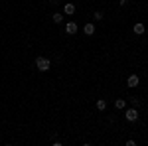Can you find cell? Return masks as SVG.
Listing matches in <instances>:
<instances>
[{
    "label": "cell",
    "mask_w": 148,
    "mask_h": 146,
    "mask_svg": "<svg viewBox=\"0 0 148 146\" xmlns=\"http://www.w3.org/2000/svg\"><path fill=\"white\" fill-rule=\"evenodd\" d=\"M34 63H36V69H38V71H42V73L49 71V67H51V61H49L46 56H38Z\"/></svg>",
    "instance_id": "cell-1"
},
{
    "label": "cell",
    "mask_w": 148,
    "mask_h": 146,
    "mask_svg": "<svg viewBox=\"0 0 148 146\" xmlns=\"http://www.w3.org/2000/svg\"><path fill=\"white\" fill-rule=\"evenodd\" d=\"M125 119H126V123H136V121H138V111H136V107H132V109H126Z\"/></svg>",
    "instance_id": "cell-2"
},
{
    "label": "cell",
    "mask_w": 148,
    "mask_h": 146,
    "mask_svg": "<svg viewBox=\"0 0 148 146\" xmlns=\"http://www.w3.org/2000/svg\"><path fill=\"white\" fill-rule=\"evenodd\" d=\"M138 85H140V77H138L136 73L128 75V79H126V87H130V89H136Z\"/></svg>",
    "instance_id": "cell-3"
},
{
    "label": "cell",
    "mask_w": 148,
    "mask_h": 146,
    "mask_svg": "<svg viewBox=\"0 0 148 146\" xmlns=\"http://www.w3.org/2000/svg\"><path fill=\"white\" fill-rule=\"evenodd\" d=\"M77 30H79V24H77V22H67V24H65V34H67V36H75V34H77Z\"/></svg>",
    "instance_id": "cell-4"
},
{
    "label": "cell",
    "mask_w": 148,
    "mask_h": 146,
    "mask_svg": "<svg viewBox=\"0 0 148 146\" xmlns=\"http://www.w3.org/2000/svg\"><path fill=\"white\" fill-rule=\"evenodd\" d=\"M132 32L136 36H142L144 32H146V26H144V22H136L134 26H132Z\"/></svg>",
    "instance_id": "cell-5"
},
{
    "label": "cell",
    "mask_w": 148,
    "mask_h": 146,
    "mask_svg": "<svg viewBox=\"0 0 148 146\" xmlns=\"http://www.w3.org/2000/svg\"><path fill=\"white\" fill-rule=\"evenodd\" d=\"M83 34H85V36H93V34H95V24L87 22L85 26H83Z\"/></svg>",
    "instance_id": "cell-6"
},
{
    "label": "cell",
    "mask_w": 148,
    "mask_h": 146,
    "mask_svg": "<svg viewBox=\"0 0 148 146\" xmlns=\"http://www.w3.org/2000/svg\"><path fill=\"white\" fill-rule=\"evenodd\" d=\"M75 10H77V8H75V4H71V2H67V4L63 6V14H67V16H73Z\"/></svg>",
    "instance_id": "cell-7"
},
{
    "label": "cell",
    "mask_w": 148,
    "mask_h": 146,
    "mask_svg": "<svg viewBox=\"0 0 148 146\" xmlns=\"http://www.w3.org/2000/svg\"><path fill=\"white\" fill-rule=\"evenodd\" d=\"M95 107H97V111H105V109H107V101H105V99H97V101H95Z\"/></svg>",
    "instance_id": "cell-8"
},
{
    "label": "cell",
    "mask_w": 148,
    "mask_h": 146,
    "mask_svg": "<svg viewBox=\"0 0 148 146\" xmlns=\"http://www.w3.org/2000/svg\"><path fill=\"white\" fill-rule=\"evenodd\" d=\"M51 20L56 24H61L63 22V14H61V12H53V14H51Z\"/></svg>",
    "instance_id": "cell-9"
},
{
    "label": "cell",
    "mask_w": 148,
    "mask_h": 146,
    "mask_svg": "<svg viewBox=\"0 0 148 146\" xmlns=\"http://www.w3.org/2000/svg\"><path fill=\"white\" fill-rule=\"evenodd\" d=\"M125 107H126V101H125V99H116V101H114V109H119V111H123Z\"/></svg>",
    "instance_id": "cell-10"
},
{
    "label": "cell",
    "mask_w": 148,
    "mask_h": 146,
    "mask_svg": "<svg viewBox=\"0 0 148 146\" xmlns=\"http://www.w3.org/2000/svg\"><path fill=\"white\" fill-rule=\"evenodd\" d=\"M128 101L132 103V105H134V107H140V105H142V101H140V99H138V97H130V99H128Z\"/></svg>",
    "instance_id": "cell-11"
},
{
    "label": "cell",
    "mask_w": 148,
    "mask_h": 146,
    "mask_svg": "<svg viewBox=\"0 0 148 146\" xmlns=\"http://www.w3.org/2000/svg\"><path fill=\"white\" fill-rule=\"evenodd\" d=\"M93 18H95L97 22H101V20H103V12H101V10H95V14H93Z\"/></svg>",
    "instance_id": "cell-12"
},
{
    "label": "cell",
    "mask_w": 148,
    "mask_h": 146,
    "mask_svg": "<svg viewBox=\"0 0 148 146\" xmlns=\"http://www.w3.org/2000/svg\"><path fill=\"white\" fill-rule=\"evenodd\" d=\"M126 146H136V140H132V138H130V140H126Z\"/></svg>",
    "instance_id": "cell-13"
},
{
    "label": "cell",
    "mask_w": 148,
    "mask_h": 146,
    "mask_svg": "<svg viewBox=\"0 0 148 146\" xmlns=\"http://www.w3.org/2000/svg\"><path fill=\"white\" fill-rule=\"evenodd\" d=\"M119 2H121V6H126L128 4V0H119Z\"/></svg>",
    "instance_id": "cell-14"
},
{
    "label": "cell",
    "mask_w": 148,
    "mask_h": 146,
    "mask_svg": "<svg viewBox=\"0 0 148 146\" xmlns=\"http://www.w3.org/2000/svg\"><path fill=\"white\" fill-rule=\"evenodd\" d=\"M49 2H51V4H56V2H57V0H49Z\"/></svg>",
    "instance_id": "cell-15"
}]
</instances>
